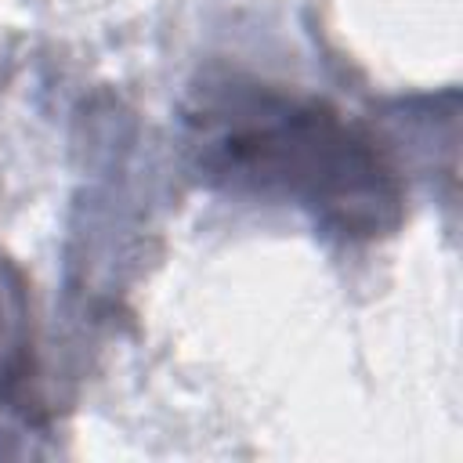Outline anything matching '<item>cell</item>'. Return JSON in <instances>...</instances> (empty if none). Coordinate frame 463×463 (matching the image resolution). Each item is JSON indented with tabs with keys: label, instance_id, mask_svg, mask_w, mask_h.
I'll return each mask as SVG.
<instances>
[{
	"label": "cell",
	"instance_id": "obj_1",
	"mask_svg": "<svg viewBox=\"0 0 463 463\" xmlns=\"http://www.w3.org/2000/svg\"><path fill=\"white\" fill-rule=\"evenodd\" d=\"M203 166L257 195L307 210L340 235L398 224L405 188L380 141L318 98L228 83L192 112Z\"/></svg>",
	"mask_w": 463,
	"mask_h": 463
},
{
	"label": "cell",
	"instance_id": "obj_2",
	"mask_svg": "<svg viewBox=\"0 0 463 463\" xmlns=\"http://www.w3.org/2000/svg\"><path fill=\"white\" fill-rule=\"evenodd\" d=\"M22 318H25L22 293L4 279V268H0V398H11V391L25 380L29 347L22 336Z\"/></svg>",
	"mask_w": 463,
	"mask_h": 463
}]
</instances>
